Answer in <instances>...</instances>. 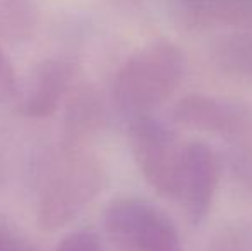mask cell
I'll return each instance as SVG.
<instances>
[{"label": "cell", "instance_id": "cell-6", "mask_svg": "<svg viewBox=\"0 0 252 251\" xmlns=\"http://www.w3.org/2000/svg\"><path fill=\"white\" fill-rule=\"evenodd\" d=\"M221 176V162L216 151L202 141L186 143L179 198L189 220L199 225L215 203Z\"/></svg>", "mask_w": 252, "mask_h": 251}, {"label": "cell", "instance_id": "cell-12", "mask_svg": "<svg viewBox=\"0 0 252 251\" xmlns=\"http://www.w3.org/2000/svg\"><path fill=\"white\" fill-rule=\"evenodd\" d=\"M230 171H232L233 179L242 188L252 193V146L240 148L232 155Z\"/></svg>", "mask_w": 252, "mask_h": 251}, {"label": "cell", "instance_id": "cell-10", "mask_svg": "<svg viewBox=\"0 0 252 251\" xmlns=\"http://www.w3.org/2000/svg\"><path fill=\"white\" fill-rule=\"evenodd\" d=\"M0 251H38V248L9 218L0 215Z\"/></svg>", "mask_w": 252, "mask_h": 251}, {"label": "cell", "instance_id": "cell-7", "mask_svg": "<svg viewBox=\"0 0 252 251\" xmlns=\"http://www.w3.org/2000/svg\"><path fill=\"white\" fill-rule=\"evenodd\" d=\"M74 77L76 67L70 62H45L34 74L30 91L19 105V112L31 119L50 117L67 97Z\"/></svg>", "mask_w": 252, "mask_h": 251}, {"label": "cell", "instance_id": "cell-11", "mask_svg": "<svg viewBox=\"0 0 252 251\" xmlns=\"http://www.w3.org/2000/svg\"><path fill=\"white\" fill-rule=\"evenodd\" d=\"M55 251H105V248L94 232L76 231L62 238Z\"/></svg>", "mask_w": 252, "mask_h": 251}, {"label": "cell", "instance_id": "cell-9", "mask_svg": "<svg viewBox=\"0 0 252 251\" xmlns=\"http://www.w3.org/2000/svg\"><path fill=\"white\" fill-rule=\"evenodd\" d=\"M220 64L235 76L252 79V41H233L221 48Z\"/></svg>", "mask_w": 252, "mask_h": 251}, {"label": "cell", "instance_id": "cell-8", "mask_svg": "<svg viewBox=\"0 0 252 251\" xmlns=\"http://www.w3.org/2000/svg\"><path fill=\"white\" fill-rule=\"evenodd\" d=\"M105 124V107L101 97L91 88H81L70 95L63 117V144L76 150L100 131Z\"/></svg>", "mask_w": 252, "mask_h": 251}, {"label": "cell", "instance_id": "cell-2", "mask_svg": "<svg viewBox=\"0 0 252 251\" xmlns=\"http://www.w3.org/2000/svg\"><path fill=\"white\" fill-rule=\"evenodd\" d=\"M105 171L101 164L81 148H65L48 172L38 200V220L45 231L70 224L101 193Z\"/></svg>", "mask_w": 252, "mask_h": 251}, {"label": "cell", "instance_id": "cell-5", "mask_svg": "<svg viewBox=\"0 0 252 251\" xmlns=\"http://www.w3.org/2000/svg\"><path fill=\"white\" fill-rule=\"evenodd\" d=\"M179 126L216 134L233 143H252V105L209 95H186L172 108Z\"/></svg>", "mask_w": 252, "mask_h": 251}, {"label": "cell", "instance_id": "cell-1", "mask_svg": "<svg viewBox=\"0 0 252 251\" xmlns=\"http://www.w3.org/2000/svg\"><path fill=\"white\" fill-rule=\"evenodd\" d=\"M184 77L182 55L172 45H153L132 55L112 83V102L130 121L153 112L168 102Z\"/></svg>", "mask_w": 252, "mask_h": 251}, {"label": "cell", "instance_id": "cell-13", "mask_svg": "<svg viewBox=\"0 0 252 251\" xmlns=\"http://www.w3.org/2000/svg\"><path fill=\"white\" fill-rule=\"evenodd\" d=\"M17 93V79L10 62L3 55L0 48V102H5L9 98L16 97Z\"/></svg>", "mask_w": 252, "mask_h": 251}, {"label": "cell", "instance_id": "cell-3", "mask_svg": "<svg viewBox=\"0 0 252 251\" xmlns=\"http://www.w3.org/2000/svg\"><path fill=\"white\" fill-rule=\"evenodd\" d=\"M103 225L117 251H184L175 224L139 198H119L106 207Z\"/></svg>", "mask_w": 252, "mask_h": 251}, {"label": "cell", "instance_id": "cell-4", "mask_svg": "<svg viewBox=\"0 0 252 251\" xmlns=\"http://www.w3.org/2000/svg\"><path fill=\"white\" fill-rule=\"evenodd\" d=\"M129 146L146 182L158 194L177 200L186 144L161 121L144 115L130 121Z\"/></svg>", "mask_w": 252, "mask_h": 251}]
</instances>
